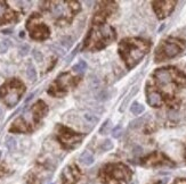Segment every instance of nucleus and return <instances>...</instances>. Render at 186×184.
I'll return each instance as SVG.
<instances>
[{
    "label": "nucleus",
    "mask_w": 186,
    "mask_h": 184,
    "mask_svg": "<svg viewBox=\"0 0 186 184\" xmlns=\"http://www.w3.org/2000/svg\"><path fill=\"white\" fill-rule=\"evenodd\" d=\"M5 12V6H2V5H0V16L4 14Z\"/></svg>",
    "instance_id": "obj_28"
},
{
    "label": "nucleus",
    "mask_w": 186,
    "mask_h": 184,
    "mask_svg": "<svg viewBox=\"0 0 186 184\" xmlns=\"http://www.w3.org/2000/svg\"><path fill=\"white\" fill-rule=\"evenodd\" d=\"M2 115H4V113H2V110H1V108H0V119L2 118Z\"/></svg>",
    "instance_id": "obj_29"
},
{
    "label": "nucleus",
    "mask_w": 186,
    "mask_h": 184,
    "mask_svg": "<svg viewBox=\"0 0 186 184\" xmlns=\"http://www.w3.org/2000/svg\"><path fill=\"white\" fill-rule=\"evenodd\" d=\"M6 147H7L8 149L10 150H14L16 148V140L13 136H8L6 138Z\"/></svg>",
    "instance_id": "obj_15"
},
{
    "label": "nucleus",
    "mask_w": 186,
    "mask_h": 184,
    "mask_svg": "<svg viewBox=\"0 0 186 184\" xmlns=\"http://www.w3.org/2000/svg\"><path fill=\"white\" fill-rule=\"evenodd\" d=\"M145 166H156V165H172L166 157H163L160 153H154L145 159L144 161Z\"/></svg>",
    "instance_id": "obj_8"
},
{
    "label": "nucleus",
    "mask_w": 186,
    "mask_h": 184,
    "mask_svg": "<svg viewBox=\"0 0 186 184\" xmlns=\"http://www.w3.org/2000/svg\"><path fill=\"white\" fill-rule=\"evenodd\" d=\"M26 75L27 77H29V80H31V81H35V79H37V72H35L34 67H33L31 64L27 66Z\"/></svg>",
    "instance_id": "obj_14"
},
{
    "label": "nucleus",
    "mask_w": 186,
    "mask_h": 184,
    "mask_svg": "<svg viewBox=\"0 0 186 184\" xmlns=\"http://www.w3.org/2000/svg\"><path fill=\"white\" fill-rule=\"evenodd\" d=\"M121 134H122V127H121V125H118V126H115L114 128L112 130V136L113 138H120Z\"/></svg>",
    "instance_id": "obj_18"
},
{
    "label": "nucleus",
    "mask_w": 186,
    "mask_h": 184,
    "mask_svg": "<svg viewBox=\"0 0 186 184\" xmlns=\"http://www.w3.org/2000/svg\"><path fill=\"white\" fill-rule=\"evenodd\" d=\"M148 44L140 40H126L120 44V52L126 59L128 67L135 66L140 59L148 52Z\"/></svg>",
    "instance_id": "obj_1"
},
{
    "label": "nucleus",
    "mask_w": 186,
    "mask_h": 184,
    "mask_svg": "<svg viewBox=\"0 0 186 184\" xmlns=\"http://www.w3.org/2000/svg\"><path fill=\"white\" fill-rule=\"evenodd\" d=\"M130 111H131L134 115H140L144 111V106L143 105L138 104V102H134L130 107Z\"/></svg>",
    "instance_id": "obj_12"
},
{
    "label": "nucleus",
    "mask_w": 186,
    "mask_h": 184,
    "mask_svg": "<svg viewBox=\"0 0 186 184\" xmlns=\"http://www.w3.org/2000/svg\"><path fill=\"white\" fill-rule=\"evenodd\" d=\"M30 51V47L27 46V44H22V46L19 47V54L22 55V56H25Z\"/></svg>",
    "instance_id": "obj_23"
},
{
    "label": "nucleus",
    "mask_w": 186,
    "mask_h": 184,
    "mask_svg": "<svg viewBox=\"0 0 186 184\" xmlns=\"http://www.w3.org/2000/svg\"><path fill=\"white\" fill-rule=\"evenodd\" d=\"M144 119L143 118H138V119H135V121H132L131 123H130V125H129V127L130 128H136V127L140 126L142 124H143Z\"/></svg>",
    "instance_id": "obj_21"
},
{
    "label": "nucleus",
    "mask_w": 186,
    "mask_h": 184,
    "mask_svg": "<svg viewBox=\"0 0 186 184\" xmlns=\"http://www.w3.org/2000/svg\"><path fill=\"white\" fill-rule=\"evenodd\" d=\"M0 92L2 93L5 92V99L4 101L8 105V107H13L17 104V101L19 100V96L23 92V85L19 84L17 88L12 86V89H6L2 86V89L0 90Z\"/></svg>",
    "instance_id": "obj_4"
},
{
    "label": "nucleus",
    "mask_w": 186,
    "mask_h": 184,
    "mask_svg": "<svg viewBox=\"0 0 186 184\" xmlns=\"http://www.w3.org/2000/svg\"><path fill=\"white\" fill-rule=\"evenodd\" d=\"M109 98H110V92L106 91V90L99 92V93L96 96V99L99 100V101H105V100H107Z\"/></svg>",
    "instance_id": "obj_16"
},
{
    "label": "nucleus",
    "mask_w": 186,
    "mask_h": 184,
    "mask_svg": "<svg viewBox=\"0 0 186 184\" xmlns=\"http://www.w3.org/2000/svg\"><path fill=\"white\" fill-rule=\"evenodd\" d=\"M86 69H87V64L83 60H79V63L73 66V71L77 73H83Z\"/></svg>",
    "instance_id": "obj_13"
},
{
    "label": "nucleus",
    "mask_w": 186,
    "mask_h": 184,
    "mask_svg": "<svg viewBox=\"0 0 186 184\" xmlns=\"http://www.w3.org/2000/svg\"><path fill=\"white\" fill-rule=\"evenodd\" d=\"M154 76H155V79H156V81L162 85H168L172 82V74H171L170 71H168V69H166V68L156 71L154 74Z\"/></svg>",
    "instance_id": "obj_9"
},
{
    "label": "nucleus",
    "mask_w": 186,
    "mask_h": 184,
    "mask_svg": "<svg viewBox=\"0 0 186 184\" xmlns=\"http://www.w3.org/2000/svg\"><path fill=\"white\" fill-rule=\"evenodd\" d=\"M80 178V172L75 166H69L63 171L62 181L64 184H74Z\"/></svg>",
    "instance_id": "obj_6"
},
{
    "label": "nucleus",
    "mask_w": 186,
    "mask_h": 184,
    "mask_svg": "<svg viewBox=\"0 0 186 184\" xmlns=\"http://www.w3.org/2000/svg\"><path fill=\"white\" fill-rule=\"evenodd\" d=\"M154 9L158 16L160 18H163L168 16L171 13V10L174 9L175 2L172 1H164V2H154Z\"/></svg>",
    "instance_id": "obj_7"
},
{
    "label": "nucleus",
    "mask_w": 186,
    "mask_h": 184,
    "mask_svg": "<svg viewBox=\"0 0 186 184\" xmlns=\"http://www.w3.org/2000/svg\"><path fill=\"white\" fill-rule=\"evenodd\" d=\"M85 119L87 121L88 123H90V124H95V123L98 121V118H97L96 116H94V115H91V114H86L85 115Z\"/></svg>",
    "instance_id": "obj_20"
},
{
    "label": "nucleus",
    "mask_w": 186,
    "mask_h": 184,
    "mask_svg": "<svg viewBox=\"0 0 186 184\" xmlns=\"http://www.w3.org/2000/svg\"><path fill=\"white\" fill-rule=\"evenodd\" d=\"M53 184H54V183H53Z\"/></svg>",
    "instance_id": "obj_30"
},
{
    "label": "nucleus",
    "mask_w": 186,
    "mask_h": 184,
    "mask_svg": "<svg viewBox=\"0 0 186 184\" xmlns=\"http://www.w3.org/2000/svg\"><path fill=\"white\" fill-rule=\"evenodd\" d=\"M9 47V41H2L0 43V52H5Z\"/></svg>",
    "instance_id": "obj_24"
},
{
    "label": "nucleus",
    "mask_w": 186,
    "mask_h": 184,
    "mask_svg": "<svg viewBox=\"0 0 186 184\" xmlns=\"http://www.w3.org/2000/svg\"><path fill=\"white\" fill-rule=\"evenodd\" d=\"M112 148H113V143L110 141V140H106V141H104V143L102 144V149L105 150V151L112 149Z\"/></svg>",
    "instance_id": "obj_22"
},
{
    "label": "nucleus",
    "mask_w": 186,
    "mask_h": 184,
    "mask_svg": "<svg viewBox=\"0 0 186 184\" xmlns=\"http://www.w3.org/2000/svg\"><path fill=\"white\" fill-rule=\"evenodd\" d=\"M148 102L151 105L152 107H159L162 100H161V96L158 92L155 91H148Z\"/></svg>",
    "instance_id": "obj_10"
},
{
    "label": "nucleus",
    "mask_w": 186,
    "mask_h": 184,
    "mask_svg": "<svg viewBox=\"0 0 186 184\" xmlns=\"http://www.w3.org/2000/svg\"><path fill=\"white\" fill-rule=\"evenodd\" d=\"M131 177L130 169L124 165H107L101 173L102 182L104 184H124Z\"/></svg>",
    "instance_id": "obj_2"
},
{
    "label": "nucleus",
    "mask_w": 186,
    "mask_h": 184,
    "mask_svg": "<svg viewBox=\"0 0 186 184\" xmlns=\"http://www.w3.org/2000/svg\"><path fill=\"white\" fill-rule=\"evenodd\" d=\"M134 152H135V155H140V153L142 152V148L138 146H136L135 149H134Z\"/></svg>",
    "instance_id": "obj_26"
},
{
    "label": "nucleus",
    "mask_w": 186,
    "mask_h": 184,
    "mask_svg": "<svg viewBox=\"0 0 186 184\" xmlns=\"http://www.w3.org/2000/svg\"><path fill=\"white\" fill-rule=\"evenodd\" d=\"M174 184H186V180H177Z\"/></svg>",
    "instance_id": "obj_27"
},
{
    "label": "nucleus",
    "mask_w": 186,
    "mask_h": 184,
    "mask_svg": "<svg viewBox=\"0 0 186 184\" xmlns=\"http://www.w3.org/2000/svg\"><path fill=\"white\" fill-rule=\"evenodd\" d=\"M180 47L175 42H166L163 43L162 47L160 48L159 52L156 55L158 59H164V58H171L175 57L176 55L179 54Z\"/></svg>",
    "instance_id": "obj_5"
},
{
    "label": "nucleus",
    "mask_w": 186,
    "mask_h": 184,
    "mask_svg": "<svg viewBox=\"0 0 186 184\" xmlns=\"http://www.w3.org/2000/svg\"><path fill=\"white\" fill-rule=\"evenodd\" d=\"M114 39V31L110 26H102L97 31H93L89 36V44H87V48L90 49H98L104 47L109 41H112Z\"/></svg>",
    "instance_id": "obj_3"
},
{
    "label": "nucleus",
    "mask_w": 186,
    "mask_h": 184,
    "mask_svg": "<svg viewBox=\"0 0 186 184\" xmlns=\"http://www.w3.org/2000/svg\"><path fill=\"white\" fill-rule=\"evenodd\" d=\"M79 160H80V163L83 164V165L89 166L94 163V156L90 152H88V151H85V152H82L81 155H80Z\"/></svg>",
    "instance_id": "obj_11"
},
{
    "label": "nucleus",
    "mask_w": 186,
    "mask_h": 184,
    "mask_svg": "<svg viewBox=\"0 0 186 184\" xmlns=\"http://www.w3.org/2000/svg\"><path fill=\"white\" fill-rule=\"evenodd\" d=\"M33 57L37 61H41L42 60V55L39 52L38 50H33Z\"/></svg>",
    "instance_id": "obj_25"
},
{
    "label": "nucleus",
    "mask_w": 186,
    "mask_h": 184,
    "mask_svg": "<svg viewBox=\"0 0 186 184\" xmlns=\"http://www.w3.org/2000/svg\"><path fill=\"white\" fill-rule=\"evenodd\" d=\"M111 130V121H106V122L103 124V126L101 127V130H99V133L101 134H105V133H107L109 131Z\"/></svg>",
    "instance_id": "obj_17"
},
{
    "label": "nucleus",
    "mask_w": 186,
    "mask_h": 184,
    "mask_svg": "<svg viewBox=\"0 0 186 184\" xmlns=\"http://www.w3.org/2000/svg\"><path fill=\"white\" fill-rule=\"evenodd\" d=\"M61 44L65 47L66 49H69V48L72 46V38H70V36H65V38H63L62 40H61Z\"/></svg>",
    "instance_id": "obj_19"
}]
</instances>
